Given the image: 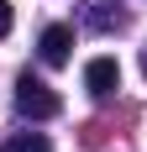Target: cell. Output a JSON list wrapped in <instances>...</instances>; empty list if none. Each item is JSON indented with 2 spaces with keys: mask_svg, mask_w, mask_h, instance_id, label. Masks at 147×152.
<instances>
[{
  "mask_svg": "<svg viewBox=\"0 0 147 152\" xmlns=\"http://www.w3.org/2000/svg\"><path fill=\"white\" fill-rule=\"evenodd\" d=\"M16 110H21V115H32V121H53V115L63 110V100L47 89L42 79L21 74V79H16Z\"/></svg>",
  "mask_w": 147,
  "mask_h": 152,
  "instance_id": "1",
  "label": "cell"
},
{
  "mask_svg": "<svg viewBox=\"0 0 147 152\" xmlns=\"http://www.w3.org/2000/svg\"><path fill=\"white\" fill-rule=\"evenodd\" d=\"M37 53H42V63H47V68H63V63H68V53H74V26H63V21L42 26Z\"/></svg>",
  "mask_w": 147,
  "mask_h": 152,
  "instance_id": "2",
  "label": "cell"
},
{
  "mask_svg": "<svg viewBox=\"0 0 147 152\" xmlns=\"http://www.w3.org/2000/svg\"><path fill=\"white\" fill-rule=\"evenodd\" d=\"M84 89L95 94V100L116 94V89H121V63H116V58H89V63H84Z\"/></svg>",
  "mask_w": 147,
  "mask_h": 152,
  "instance_id": "3",
  "label": "cell"
},
{
  "mask_svg": "<svg viewBox=\"0 0 147 152\" xmlns=\"http://www.w3.org/2000/svg\"><path fill=\"white\" fill-rule=\"evenodd\" d=\"M0 152H53V142H47L42 131H16V137L0 142Z\"/></svg>",
  "mask_w": 147,
  "mask_h": 152,
  "instance_id": "4",
  "label": "cell"
},
{
  "mask_svg": "<svg viewBox=\"0 0 147 152\" xmlns=\"http://www.w3.org/2000/svg\"><path fill=\"white\" fill-rule=\"evenodd\" d=\"M89 21L95 26H121V11H110V0H89Z\"/></svg>",
  "mask_w": 147,
  "mask_h": 152,
  "instance_id": "5",
  "label": "cell"
},
{
  "mask_svg": "<svg viewBox=\"0 0 147 152\" xmlns=\"http://www.w3.org/2000/svg\"><path fill=\"white\" fill-rule=\"evenodd\" d=\"M11 21H16V11H11V0H0V37L11 31Z\"/></svg>",
  "mask_w": 147,
  "mask_h": 152,
  "instance_id": "6",
  "label": "cell"
},
{
  "mask_svg": "<svg viewBox=\"0 0 147 152\" xmlns=\"http://www.w3.org/2000/svg\"><path fill=\"white\" fill-rule=\"evenodd\" d=\"M142 74H147V53H142Z\"/></svg>",
  "mask_w": 147,
  "mask_h": 152,
  "instance_id": "7",
  "label": "cell"
}]
</instances>
